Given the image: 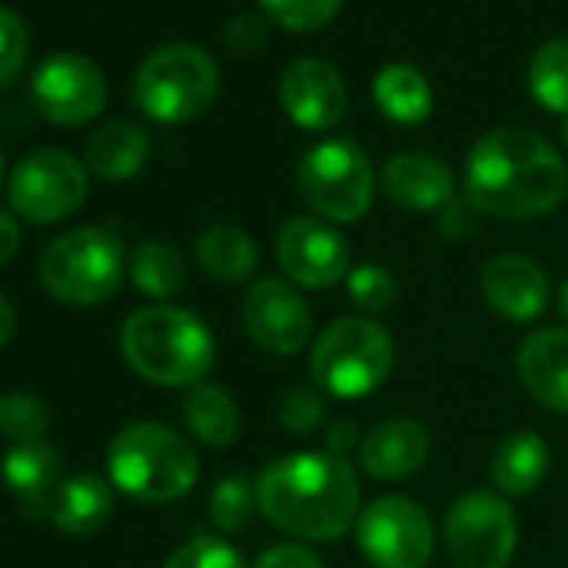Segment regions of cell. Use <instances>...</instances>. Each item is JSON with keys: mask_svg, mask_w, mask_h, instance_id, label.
<instances>
[{"mask_svg": "<svg viewBox=\"0 0 568 568\" xmlns=\"http://www.w3.org/2000/svg\"><path fill=\"white\" fill-rule=\"evenodd\" d=\"M385 194L408 211H438L455 201V174L432 154H395L382 171Z\"/></svg>", "mask_w": 568, "mask_h": 568, "instance_id": "obj_18", "label": "cell"}, {"mask_svg": "<svg viewBox=\"0 0 568 568\" xmlns=\"http://www.w3.org/2000/svg\"><path fill=\"white\" fill-rule=\"evenodd\" d=\"M38 111L61 128H78L94 121L108 104L104 71L84 54H54L48 58L31 81Z\"/></svg>", "mask_w": 568, "mask_h": 568, "instance_id": "obj_12", "label": "cell"}, {"mask_svg": "<svg viewBox=\"0 0 568 568\" xmlns=\"http://www.w3.org/2000/svg\"><path fill=\"white\" fill-rule=\"evenodd\" d=\"M325 418V398L312 388H292L281 398V425L292 435H308Z\"/></svg>", "mask_w": 568, "mask_h": 568, "instance_id": "obj_35", "label": "cell"}, {"mask_svg": "<svg viewBox=\"0 0 568 568\" xmlns=\"http://www.w3.org/2000/svg\"><path fill=\"white\" fill-rule=\"evenodd\" d=\"M164 568H244V561L234 545L211 535H197L184 541L178 551H171Z\"/></svg>", "mask_w": 568, "mask_h": 568, "instance_id": "obj_33", "label": "cell"}, {"mask_svg": "<svg viewBox=\"0 0 568 568\" xmlns=\"http://www.w3.org/2000/svg\"><path fill=\"white\" fill-rule=\"evenodd\" d=\"M345 0H261V14L284 31L312 34L342 14Z\"/></svg>", "mask_w": 568, "mask_h": 568, "instance_id": "obj_29", "label": "cell"}, {"mask_svg": "<svg viewBox=\"0 0 568 568\" xmlns=\"http://www.w3.org/2000/svg\"><path fill=\"white\" fill-rule=\"evenodd\" d=\"M445 541L458 568H505L515 555L518 525L505 498L468 491L448 508Z\"/></svg>", "mask_w": 568, "mask_h": 568, "instance_id": "obj_11", "label": "cell"}, {"mask_svg": "<svg viewBox=\"0 0 568 568\" xmlns=\"http://www.w3.org/2000/svg\"><path fill=\"white\" fill-rule=\"evenodd\" d=\"M184 425L191 435L211 448H224L241 432V415L234 398L217 385H194L184 398Z\"/></svg>", "mask_w": 568, "mask_h": 568, "instance_id": "obj_26", "label": "cell"}, {"mask_svg": "<svg viewBox=\"0 0 568 568\" xmlns=\"http://www.w3.org/2000/svg\"><path fill=\"white\" fill-rule=\"evenodd\" d=\"M14 328H18L14 308L8 305V298H4V295H0V348H4V345L14 338Z\"/></svg>", "mask_w": 568, "mask_h": 568, "instance_id": "obj_40", "label": "cell"}, {"mask_svg": "<svg viewBox=\"0 0 568 568\" xmlns=\"http://www.w3.org/2000/svg\"><path fill=\"white\" fill-rule=\"evenodd\" d=\"M28 24L21 21V14L0 8V84H11L28 61Z\"/></svg>", "mask_w": 568, "mask_h": 568, "instance_id": "obj_34", "label": "cell"}, {"mask_svg": "<svg viewBox=\"0 0 568 568\" xmlns=\"http://www.w3.org/2000/svg\"><path fill=\"white\" fill-rule=\"evenodd\" d=\"M277 264L305 288H332L348 277V244L318 217H292L277 231Z\"/></svg>", "mask_w": 568, "mask_h": 568, "instance_id": "obj_14", "label": "cell"}, {"mask_svg": "<svg viewBox=\"0 0 568 568\" xmlns=\"http://www.w3.org/2000/svg\"><path fill=\"white\" fill-rule=\"evenodd\" d=\"M257 511L281 531L335 541L358 518V475L332 452H298L271 462L257 481Z\"/></svg>", "mask_w": 568, "mask_h": 568, "instance_id": "obj_2", "label": "cell"}, {"mask_svg": "<svg viewBox=\"0 0 568 568\" xmlns=\"http://www.w3.org/2000/svg\"><path fill=\"white\" fill-rule=\"evenodd\" d=\"M227 44L234 51H257L264 44V24H261V18H254V14L234 18L231 28H227Z\"/></svg>", "mask_w": 568, "mask_h": 568, "instance_id": "obj_37", "label": "cell"}, {"mask_svg": "<svg viewBox=\"0 0 568 568\" xmlns=\"http://www.w3.org/2000/svg\"><path fill=\"white\" fill-rule=\"evenodd\" d=\"M18 247H21V227L8 211H0V267L14 261Z\"/></svg>", "mask_w": 568, "mask_h": 568, "instance_id": "obj_38", "label": "cell"}, {"mask_svg": "<svg viewBox=\"0 0 568 568\" xmlns=\"http://www.w3.org/2000/svg\"><path fill=\"white\" fill-rule=\"evenodd\" d=\"M257 505V491L247 478L241 475H224L211 495H207V508H211V521L224 531H237L251 521Z\"/></svg>", "mask_w": 568, "mask_h": 568, "instance_id": "obj_30", "label": "cell"}, {"mask_svg": "<svg viewBox=\"0 0 568 568\" xmlns=\"http://www.w3.org/2000/svg\"><path fill=\"white\" fill-rule=\"evenodd\" d=\"M358 428L352 425V422H335L328 432H325V445H328V452L332 455H338V458H345L352 448H355V442H358V435H355Z\"/></svg>", "mask_w": 568, "mask_h": 568, "instance_id": "obj_39", "label": "cell"}, {"mask_svg": "<svg viewBox=\"0 0 568 568\" xmlns=\"http://www.w3.org/2000/svg\"><path fill=\"white\" fill-rule=\"evenodd\" d=\"M465 194L475 211L491 217H541L565 201L568 164L541 134L498 128L468 151Z\"/></svg>", "mask_w": 568, "mask_h": 568, "instance_id": "obj_1", "label": "cell"}, {"mask_svg": "<svg viewBox=\"0 0 568 568\" xmlns=\"http://www.w3.org/2000/svg\"><path fill=\"white\" fill-rule=\"evenodd\" d=\"M254 568H325V561L305 545H274L254 561Z\"/></svg>", "mask_w": 568, "mask_h": 568, "instance_id": "obj_36", "label": "cell"}, {"mask_svg": "<svg viewBox=\"0 0 568 568\" xmlns=\"http://www.w3.org/2000/svg\"><path fill=\"white\" fill-rule=\"evenodd\" d=\"M4 485L28 518H51L61 491V455L48 442L14 445L4 458Z\"/></svg>", "mask_w": 568, "mask_h": 568, "instance_id": "obj_17", "label": "cell"}, {"mask_svg": "<svg viewBox=\"0 0 568 568\" xmlns=\"http://www.w3.org/2000/svg\"><path fill=\"white\" fill-rule=\"evenodd\" d=\"M124 362L151 385L194 388L214 365V338L207 325L171 305L134 312L121 328Z\"/></svg>", "mask_w": 568, "mask_h": 568, "instance_id": "obj_3", "label": "cell"}, {"mask_svg": "<svg viewBox=\"0 0 568 568\" xmlns=\"http://www.w3.org/2000/svg\"><path fill=\"white\" fill-rule=\"evenodd\" d=\"M111 481L138 501H174L197 481V455L184 435L158 422H134L121 428L108 448Z\"/></svg>", "mask_w": 568, "mask_h": 568, "instance_id": "obj_4", "label": "cell"}, {"mask_svg": "<svg viewBox=\"0 0 568 568\" xmlns=\"http://www.w3.org/2000/svg\"><path fill=\"white\" fill-rule=\"evenodd\" d=\"M548 471V445L531 432H515L491 455V481L505 495H528Z\"/></svg>", "mask_w": 568, "mask_h": 568, "instance_id": "obj_24", "label": "cell"}, {"mask_svg": "<svg viewBox=\"0 0 568 568\" xmlns=\"http://www.w3.org/2000/svg\"><path fill=\"white\" fill-rule=\"evenodd\" d=\"M0 181H4V154H0Z\"/></svg>", "mask_w": 568, "mask_h": 568, "instance_id": "obj_43", "label": "cell"}, {"mask_svg": "<svg viewBox=\"0 0 568 568\" xmlns=\"http://www.w3.org/2000/svg\"><path fill=\"white\" fill-rule=\"evenodd\" d=\"M528 91L545 111L568 118V38H551L535 51L528 64Z\"/></svg>", "mask_w": 568, "mask_h": 568, "instance_id": "obj_28", "label": "cell"}, {"mask_svg": "<svg viewBox=\"0 0 568 568\" xmlns=\"http://www.w3.org/2000/svg\"><path fill=\"white\" fill-rule=\"evenodd\" d=\"M131 281L151 298H174L184 288L187 271H184L181 254L171 244L144 241L131 254Z\"/></svg>", "mask_w": 568, "mask_h": 568, "instance_id": "obj_27", "label": "cell"}, {"mask_svg": "<svg viewBox=\"0 0 568 568\" xmlns=\"http://www.w3.org/2000/svg\"><path fill=\"white\" fill-rule=\"evenodd\" d=\"M348 298L362 308V312H388L395 295H398V284L392 277V271L385 264H358L348 271Z\"/></svg>", "mask_w": 568, "mask_h": 568, "instance_id": "obj_32", "label": "cell"}, {"mask_svg": "<svg viewBox=\"0 0 568 568\" xmlns=\"http://www.w3.org/2000/svg\"><path fill=\"white\" fill-rule=\"evenodd\" d=\"M217 64L197 44H164L134 74V101L158 124H184L217 98Z\"/></svg>", "mask_w": 568, "mask_h": 568, "instance_id": "obj_5", "label": "cell"}, {"mask_svg": "<svg viewBox=\"0 0 568 568\" xmlns=\"http://www.w3.org/2000/svg\"><path fill=\"white\" fill-rule=\"evenodd\" d=\"M88 168L104 181H128L134 178L151 154V141L144 128L131 121H111L98 128L88 141Z\"/></svg>", "mask_w": 568, "mask_h": 568, "instance_id": "obj_21", "label": "cell"}, {"mask_svg": "<svg viewBox=\"0 0 568 568\" xmlns=\"http://www.w3.org/2000/svg\"><path fill=\"white\" fill-rule=\"evenodd\" d=\"M485 302L508 322H535L548 305V277L525 254H498L481 271Z\"/></svg>", "mask_w": 568, "mask_h": 568, "instance_id": "obj_16", "label": "cell"}, {"mask_svg": "<svg viewBox=\"0 0 568 568\" xmlns=\"http://www.w3.org/2000/svg\"><path fill=\"white\" fill-rule=\"evenodd\" d=\"M561 141H565V148H568V118H565V124H561Z\"/></svg>", "mask_w": 568, "mask_h": 568, "instance_id": "obj_42", "label": "cell"}, {"mask_svg": "<svg viewBox=\"0 0 568 568\" xmlns=\"http://www.w3.org/2000/svg\"><path fill=\"white\" fill-rule=\"evenodd\" d=\"M8 194L21 217L34 224H54L81 207L88 194V171L74 154L61 148H41L14 168Z\"/></svg>", "mask_w": 568, "mask_h": 568, "instance_id": "obj_9", "label": "cell"}, {"mask_svg": "<svg viewBox=\"0 0 568 568\" xmlns=\"http://www.w3.org/2000/svg\"><path fill=\"white\" fill-rule=\"evenodd\" d=\"M48 432V408L38 395L8 392L0 395V435L14 438L18 445L41 442Z\"/></svg>", "mask_w": 568, "mask_h": 568, "instance_id": "obj_31", "label": "cell"}, {"mask_svg": "<svg viewBox=\"0 0 568 568\" xmlns=\"http://www.w3.org/2000/svg\"><path fill=\"white\" fill-rule=\"evenodd\" d=\"M395 365L392 335L372 318H338L312 352V378L335 398H362L385 385Z\"/></svg>", "mask_w": 568, "mask_h": 568, "instance_id": "obj_7", "label": "cell"}, {"mask_svg": "<svg viewBox=\"0 0 568 568\" xmlns=\"http://www.w3.org/2000/svg\"><path fill=\"white\" fill-rule=\"evenodd\" d=\"M428 452H432L428 432L412 418H388L375 425L358 448L365 471L385 481L415 475L425 465Z\"/></svg>", "mask_w": 568, "mask_h": 568, "instance_id": "obj_20", "label": "cell"}, {"mask_svg": "<svg viewBox=\"0 0 568 568\" xmlns=\"http://www.w3.org/2000/svg\"><path fill=\"white\" fill-rule=\"evenodd\" d=\"M124 277V247L111 227H74L41 254L44 288L64 305H101Z\"/></svg>", "mask_w": 568, "mask_h": 568, "instance_id": "obj_6", "label": "cell"}, {"mask_svg": "<svg viewBox=\"0 0 568 568\" xmlns=\"http://www.w3.org/2000/svg\"><path fill=\"white\" fill-rule=\"evenodd\" d=\"M558 315L568 322V274H565V281L558 284Z\"/></svg>", "mask_w": 568, "mask_h": 568, "instance_id": "obj_41", "label": "cell"}, {"mask_svg": "<svg viewBox=\"0 0 568 568\" xmlns=\"http://www.w3.org/2000/svg\"><path fill=\"white\" fill-rule=\"evenodd\" d=\"M251 342L277 358L298 355L312 338V312L288 281L264 277L251 284L241 305Z\"/></svg>", "mask_w": 568, "mask_h": 568, "instance_id": "obj_13", "label": "cell"}, {"mask_svg": "<svg viewBox=\"0 0 568 568\" xmlns=\"http://www.w3.org/2000/svg\"><path fill=\"white\" fill-rule=\"evenodd\" d=\"M358 548L375 568H425L435 548L432 518L405 495H382L358 515Z\"/></svg>", "mask_w": 568, "mask_h": 568, "instance_id": "obj_10", "label": "cell"}, {"mask_svg": "<svg viewBox=\"0 0 568 568\" xmlns=\"http://www.w3.org/2000/svg\"><path fill=\"white\" fill-rule=\"evenodd\" d=\"M111 511H114V491H111V485L104 478H98V475H71L68 481H61L51 521L61 531L91 535L111 518Z\"/></svg>", "mask_w": 568, "mask_h": 568, "instance_id": "obj_23", "label": "cell"}, {"mask_svg": "<svg viewBox=\"0 0 568 568\" xmlns=\"http://www.w3.org/2000/svg\"><path fill=\"white\" fill-rule=\"evenodd\" d=\"M518 375L548 412H568V332L538 328L518 348Z\"/></svg>", "mask_w": 568, "mask_h": 568, "instance_id": "obj_19", "label": "cell"}, {"mask_svg": "<svg viewBox=\"0 0 568 568\" xmlns=\"http://www.w3.org/2000/svg\"><path fill=\"white\" fill-rule=\"evenodd\" d=\"M197 264L214 281H244L257 267V247L237 224H211L197 237Z\"/></svg>", "mask_w": 568, "mask_h": 568, "instance_id": "obj_25", "label": "cell"}, {"mask_svg": "<svg viewBox=\"0 0 568 568\" xmlns=\"http://www.w3.org/2000/svg\"><path fill=\"white\" fill-rule=\"evenodd\" d=\"M281 108L305 131H328L348 111V88L335 64L322 58L292 61L281 74Z\"/></svg>", "mask_w": 568, "mask_h": 568, "instance_id": "obj_15", "label": "cell"}, {"mask_svg": "<svg viewBox=\"0 0 568 568\" xmlns=\"http://www.w3.org/2000/svg\"><path fill=\"white\" fill-rule=\"evenodd\" d=\"M298 191L325 221H358L375 197V171L352 141H322L298 161Z\"/></svg>", "mask_w": 568, "mask_h": 568, "instance_id": "obj_8", "label": "cell"}, {"mask_svg": "<svg viewBox=\"0 0 568 568\" xmlns=\"http://www.w3.org/2000/svg\"><path fill=\"white\" fill-rule=\"evenodd\" d=\"M372 94H375V104L382 108V114L395 124H405V128L422 124L435 108L432 84L425 81V74L412 64H402V61L385 64L378 71Z\"/></svg>", "mask_w": 568, "mask_h": 568, "instance_id": "obj_22", "label": "cell"}]
</instances>
